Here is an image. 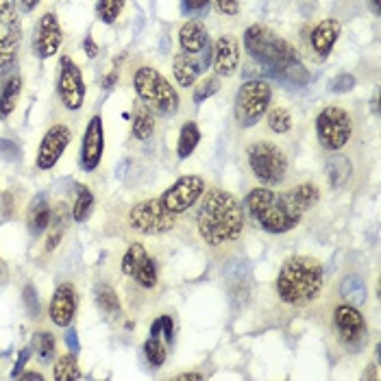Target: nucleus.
<instances>
[{
	"label": "nucleus",
	"instance_id": "f704fd0d",
	"mask_svg": "<svg viewBox=\"0 0 381 381\" xmlns=\"http://www.w3.org/2000/svg\"><path fill=\"white\" fill-rule=\"evenodd\" d=\"M133 279H135L137 285H142V287H155V285H157V264H155V260H153V257H147V260H144V262L140 264V268L135 270Z\"/></svg>",
	"mask_w": 381,
	"mask_h": 381
},
{
	"label": "nucleus",
	"instance_id": "cd10ccee",
	"mask_svg": "<svg viewBox=\"0 0 381 381\" xmlns=\"http://www.w3.org/2000/svg\"><path fill=\"white\" fill-rule=\"evenodd\" d=\"M20 94H22V79L13 75L5 83L3 92H0V118L11 116V112L17 107V100H20Z\"/></svg>",
	"mask_w": 381,
	"mask_h": 381
},
{
	"label": "nucleus",
	"instance_id": "864d4df0",
	"mask_svg": "<svg viewBox=\"0 0 381 381\" xmlns=\"http://www.w3.org/2000/svg\"><path fill=\"white\" fill-rule=\"evenodd\" d=\"M151 336H153V338H159V336H161V318H157V320L151 324Z\"/></svg>",
	"mask_w": 381,
	"mask_h": 381
},
{
	"label": "nucleus",
	"instance_id": "58836bf2",
	"mask_svg": "<svg viewBox=\"0 0 381 381\" xmlns=\"http://www.w3.org/2000/svg\"><path fill=\"white\" fill-rule=\"evenodd\" d=\"M349 172H351V163H349L347 157L338 155V157H334V159L329 161V184L340 186L342 181L347 179Z\"/></svg>",
	"mask_w": 381,
	"mask_h": 381
},
{
	"label": "nucleus",
	"instance_id": "37998d69",
	"mask_svg": "<svg viewBox=\"0 0 381 381\" xmlns=\"http://www.w3.org/2000/svg\"><path fill=\"white\" fill-rule=\"evenodd\" d=\"M211 5V0H181V7H184L186 13H205Z\"/></svg>",
	"mask_w": 381,
	"mask_h": 381
},
{
	"label": "nucleus",
	"instance_id": "1a4fd4ad",
	"mask_svg": "<svg viewBox=\"0 0 381 381\" xmlns=\"http://www.w3.org/2000/svg\"><path fill=\"white\" fill-rule=\"evenodd\" d=\"M129 225L133 231L144 235H161L177 227V216L163 207L159 198H147L131 207Z\"/></svg>",
	"mask_w": 381,
	"mask_h": 381
},
{
	"label": "nucleus",
	"instance_id": "603ef678",
	"mask_svg": "<svg viewBox=\"0 0 381 381\" xmlns=\"http://www.w3.org/2000/svg\"><path fill=\"white\" fill-rule=\"evenodd\" d=\"M20 379H22V381H44V375H42V373H33V371H29V373H22Z\"/></svg>",
	"mask_w": 381,
	"mask_h": 381
},
{
	"label": "nucleus",
	"instance_id": "e433bc0d",
	"mask_svg": "<svg viewBox=\"0 0 381 381\" xmlns=\"http://www.w3.org/2000/svg\"><path fill=\"white\" fill-rule=\"evenodd\" d=\"M144 355H147L149 364L155 366V368L163 366V361H166V357H168L166 347H163V344L159 342V338H153V336L147 342H144Z\"/></svg>",
	"mask_w": 381,
	"mask_h": 381
},
{
	"label": "nucleus",
	"instance_id": "412c9836",
	"mask_svg": "<svg viewBox=\"0 0 381 381\" xmlns=\"http://www.w3.org/2000/svg\"><path fill=\"white\" fill-rule=\"evenodd\" d=\"M20 48V22H0V66H11Z\"/></svg>",
	"mask_w": 381,
	"mask_h": 381
},
{
	"label": "nucleus",
	"instance_id": "5701e85b",
	"mask_svg": "<svg viewBox=\"0 0 381 381\" xmlns=\"http://www.w3.org/2000/svg\"><path fill=\"white\" fill-rule=\"evenodd\" d=\"M50 214H52V209H50L46 198L44 196L35 198V201L31 203V207H29V214H27L29 233L35 235V238L42 235L48 229V225H50Z\"/></svg>",
	"mask_w": 381,
	"mask_h": 381
},
{
	"label": "nucleus",
	"instance_id": "79ce46f5",
	"mask_svg": "<svg viewBox=\"0 0 381 381\" xmlns=\"http://www.w3.org/2000/svg\"><path fill=\"white\" fill-rule=\"evenodd\" d=\"M211 3H214V7L221 11L223 15L233 17V15L240 13V0H211Z\"/></svg>",
	"mask_w": 381,
	"mask_h": 381
},
{
	"label": "nucleus",
	"instance_id": "20e7f679",
	"mask_svg": "<svg viewBox=\"0 0 381 381\" xmlns=\"http://www.w3.org/2000/svg\"><path fill=\"white\" fill-rule=\"evenodd\" d=\"M244 48L253 59L277 79H281L283 72L294 61H299L297 48L264 24H251L244 31Z\"/></svg>",
	"mask_w": 381,
	"mask_h": 381
},
{
	"label": "nucleus",
	"instance_id": "393cba45",
	"mask_svg": "<svg viewBox=\"0 0 381 381\" xmlns=\"http://www.w3.org/2000/svg\"><path fill=\"white\" fill-rule=\"evenodd\" d=\"M153 133H155V114L142 100H137L133 109V137L140 142H147L153 137Z\"/></svg>",
	"mask_w": 381,
	"mask_h": 381
},
{
	"label": "nucleus",
	"instance_id": "6ab92c4d",
	"mask_svg": "<svg viewBox=\"0 0 381 381\" xmlns=\"http://www.w3.org/2000/svg\"><path fill=\"white\" fill-rule=\"evenodd\" d=\"M342 33V24L336 17H324L316 24V29L312 31V38H310V44H312V50L318 54V59H327L331 54L338 38Z\"/></svg>",
	"mask_w": 381,
	"mask_h": 381
},
{
	"label": "nucleus",
	"instance_id": "72a5a7b5",
	"mask_svg": "<svg viewBox=\"0 0 381 381\" xmlns=\"http://www.w3.org/2000/svg\"><path fill=\"white\" fill-rule=\"evenodd\" d=\"M33 349H35V355H38L40 361H52L54 357V338L52 334L48 331H40L33 336Z\"/></svg>",
	"mask_w": 381,
	"mask_h": 381
},
{
	"label": "nucleus",
	"instance_id": "5fc2aeb1",
	"mask_svg": "<svg viewBox=\"0 0 381 381\" xmlns=\"http://www.w3.org/2000/svg\"><path fill=\"white\" fill-rule=\"evenodd\" d=\"M20 3H22V7H24L27 11H33L35 7H38V5L42 3V0H20Z\"/></svg>",
	"mask_w": 381,
	"mask_h": 381
},
{
	"label": "nucleus",
	"instance_id": "f3484780",
	"mask_svg": "<svg viewBox=\"0 0 381 381\" xmlns=\"http://www.w3.org/2000/svg\"><path fill=\"white\" fill-rule=\"evenodd\" d=\"M105 151V129H103V118L94 116L87 122V129L83 133V147H81V166L83 170L92 172L98 168Z\"/></svg>",
	"mask_w": 381,
	"mask_h": 381
},
{
	"label": "nucleus",
	"instance_id": "f8f14e48",
	"mask_svg": "<svg viewBox=\"0 0 381 381\" xmlns=\"http://www.w3.org/2000/svg\"><path fill=\"white\" fill-rule=\"evenodd\" d=\"M57 92L66 109L77 112L85 103V83L81 77L79 66L70 57H61L59 61V81H57Z\"/></svg>",
	"mask_w": 381,
	"mask_h": 381
},
{
	"label": "nucleus",
	"instance_id": "ddd939ff",
	"mask_svg": "<svg viewBox=\"0 0 381 381\" xmlns=\"http://www.w3.org/2000/svg\"><path fill=\"white\" fill-rule=\"evenodd\" d=\"M214 57V46L207 44V48L198 54H188V52H179L172 59V75L181 87H194L198 77L203 75L205 68H209Z\"/></svg>",
	"mask_w": 381,
	"mask_h": 381
},
{
	"label": "nucleus",
	"instance_id": "8fccbe9b",
	"mask_svg": "<svg viewBox=\"0 0 381 381\" xmlns=\"http://www.w3.org/2000/svg\"><path fill=\"white\" fill-rule=\"evenodd\" d=\"M27 359H29V351L24 349L22 353H20V359H17V364H15V368H13V373H11V377L15 379L17 375H20V371L24 368V364H27Z\"/></svg>",
	"mask_w": 381,
	"mask_h": 381
},
{
	"label": "nucleus",
	"instance_id": "f257e3e1",
	"mask_svg": "<svg viewBox=\"0 0 381 381\" xmlns=\"http://www.w3.org/2000/svg\"><path fill=\"white\" fill-rule=\"evenodd\" d=\"M246 216L238 198L223 188H205L196 211L201 240L211 248H225L242 238Z\"/></svg>",
	"mask_w": 381,
	"mask_h": 381
},
{
	"label": "nucleus",
	"instance_id": "b1692460",
	"mask_svg": "<svg viewBox=\"0 0 381 381\" xmlns=\"http://www.w3.org/2000/svg\"><path fill=\"white\" fill-rule=\"evenodd\" d=\"M70 223V211L64 203H59L50 214V225H48V238H46V251H54L59 246L64 233Z\"/></svg>",
	"mask_w": 381,
	"mask_h": 381
},
{
	"label": "nucleus",
	"instance_id": "de8ad7c7",
	"mask_svg": "<svg viewBox=\"0 0 381 381\" xmlns=\"http://www.w3.org/2000/svg\"><path fill=\"white\" fill-rule=\"evenodd\" d=\"M66 344H68V349H70L72 353H77V351H79V338H77V334L72 331V329L66 334Z\"/></svg>",
	"mask_w": 381,
	"mask_h": 381
},
{
	"label": "nucleus",
	"instance_id": "7ed1b4c3",
	"mask_svg": "<svg viewBox=\"0 0 381 381\" xmlns=\"http://www.w3.org/2000/svg\"><path fill=\"white\" fill-rule=\"evenodd\" d=\"M246 211L264 231L268 233H287L299 227L303 214L292 205L285 192H275L272 188L257 186L246 194Z\"/></svg>",
	"mask_w": 381,
	"mask_h": 381
},
{
	"label": "nucleus",
	"instance_id": "09e8293b",
	"mask_svg": "<svg viewBox=\"0 0 381 381\" xmlns=\"http://www.w3.org/2000/svg\"><path fill=\"white\" fill-rule=\"evenodd\" d=\"M83 48H85V52H87V57H96V54H98V46H96V42H94L92 38H85Z\"/></svg>",
	"mask_w": 381,
	"mask_h": 381
},
{
	"label": "nucleus",
	"instance_id": "a18cd8bd",
	"mask_svg": "<svg viewBox=\"0 0 381 381\" xmlns=\"http://www.w3.org/2000/svg\"><path fill=\"white\" fill-rule=\"evenodd\" d=\"M161 334L166 336V344L174 342V322L170 316H161Z\"/></svg>",
	"mask_w": 381,
	"mask_h": 381
},
{
	"label": "nucleus",
	"instance_id": "49530a36",
	"mask_svg": "<svg viewBox=\"0 0 381 381\" xmlns=\"http://www.w3.org/2000/svg\"><path fill=\"white\" fill-rule=\"evenodd\" d=\"M0 151L5 153V159H15L17 157V149L9 140H0Z\"/></svg>",
	"mask_w": 381,
	"mask_h": 381
},
{
	"label": "nucleus",
	"instance_id": "0eeeda50",
	"mask_svg": "<svg viewBox=\"0 0 381 381\" xmlns=\"http://www.w3.org/2000/svg\"><path fill=\"white\" fill-rule=\"evenodd\" d=\"M316 137L324 151H342L353 137V116L340 105H327L316 116Z\"/></svg>",
	"mask_w": 381,
	"mask_h": 381
},
{
	"label": "nucleus",
	"instance_id": "6e6d98bb",
	"mask_svg": "<svg viewBox=\"0 0 381 381\" xmlns=\"http://www.w3.org/2000/svg\"><path fill=\"white\" fill-rule=\"evenodd\" d=\"M368 5H371V9H373L375 15L381 13V0H368Z\"/></svg>",
	"mask_w": 381,
	"mask_h": 381
},
{
	"label": "nucleus",
	"instance_id": "c03bdc74",
	"mask_svg": "<svg viewBox=\"0 0 381 381\" xmlns=\"http://www.w3.org/2000/svg\"><path fill=\"white\" fill-rule=\"evenodd\" d=\"M15 0H0V22H15Z\"/></svg>",
	"mask_w": 381,
	"mask_h": 381
},
{
	"label": "nucleus",
	"instance_id": "423d86ee",
	"mask_svg": "<svg viewBox=\"0 0 381 381\" xmlns=\"http://www.w3.org/2000/svg\"><path fill=\"white\" fill-rule=\"evenodd\" d=\"M246 159H248V168L253 177L260 181V186L275 188V186H281L287 177V168H290L287 155L275 142H268V140L253 142L246 149Z\"/></svg>",
	"mask_w": 381,
	"mask_h": 381
},
{
	"label": "nucleus",
	"instance_id": "9d476101",
	"mask_svg": "<svg viewBox=\"0 0 381 381\" xmlns=\"http://www.w3.org/2000/svg\"><path fill=\"white\" fill-rule=\"evenodd\" d=\"M205 188L207 186H205L203 177L186 174V177H179L174 184L159 196V201L170 214L181 216V214H186L188 209H192L198 201H201Z\"/></svg>",
	"mask_w": 381,
	"mask_h": 381
},
{
	"label": "nucleus",
	"instance_id": "c9c22d12",
	"mask_svg": "<svg viewBox=\"0 0 381 381\" xmlns=\"http://www.w3.org/2000/svg\"><path fill=\"white\" fill-rule=\"evenodd\" d=\"M126 0H98V5H96V13L100 17V22L105 24H114L118 20V15L122 11Z\"/></svg>",
	"mask_w": 381,
	"mask_h": 381
},
{
	"label": "nucleus",
	"instance_id": "39448f33",
	"mask_svg": "<svg viewBox=\"0 0 381 381\" xmlns=\"http://www.w3.org/2000/svg\"><path fill=\"white\" fill-rule=\"evenodd\" d=\"M133 87L137 100L147 105L153 114L159 116H174L179 112V94L177 89L170 85V81L161 75L159 70L151 66H142L135 70L133 75Z\"/></svg>",
	"mask_w": 381,
	"mask_h": 381
},
{
	"label": "nucleus",
	"instance_id": "6e6552de",
	"mask_svg": "<svg viewBox=\"0 0 381 381\" xmlns=\"http://www.w3.org/2000/svg\"><path fill=\"white\" fill-rule=\"evenodd\" d=\"M272 100V87L262 81L253 79L240 85L238 96H235V118L242 126H253L270 107Z\"/></svg>",
	"mask_w": 381,
	"mask_h": 381
},
{
	"label": "nucleus",
	"instance_id": "bb28decb",
	"mask_svg": "<svg viewBox=\"0 0 381 381\" xmlns=\"http://www.w3.org/2000/svg\"><path fill=\"white\" fill-rule=\"evenodd\" d=\"M198 142H201V129H198V124L192 122V120L186 122L184 126H181L179 142H177V155H179V159H188L196 151Z\"/></svg>",
	"mask_w": 381,
	"mask_h": 381
},
{
	"label": "nucleus",
	"instance_id": "2f4dec72",
	"mask_svg": "<svg viewBox=\"0 0 381 381\" xmlns=\"http://www.w3.org/2000/svg\"><path fill=\"white\" fill-rule=\"evenodd\" d=\"M92 207H94V194L89 188H79V194H77V201H75V207H72V218H75V223H85L89 214H92Z\"/></svg>",
	"mask_w": 381,
	"mask_h": 381
},
{
	"label": "nucleus",
	"instance_id": "4468645a",
	"mask_svg": "<svg viewBox=\"0 0 381 381\" xmlns=\"http://www.w3.org/2000/svg\"><path fill=\"white\" fill-rule=\"evenodd\" d=\"M72 142V131L68 124H52L46 131L40 151H38V168L40 170H50L54 163L59 161L64 151L68 149V144Z\"/></svg>",
	"mask_w": 381,
	"mask_h": 381
},
{
	"label": "nucleus",
	"instance_id": "ea45409f",
	"mask_svg": "<svg viewBox=\"0 0 381 381\" xmlns=\"http://www.w3.org/2000/svg\"><path fill=\"white\" fill-rule=\"evenodd\" d=\"M355 77L349 75V72H342V75H338L331 83H329V89L336 94H344V92H351V89L355 87Z\"/></svg>",
	"mask_w": 381,
	"mask_h": 381
},
{
	"label": "nucleus",
	"instance_id": "4be33fe9",
	"mask_svg": "<svg viewBox=\"0 0 381 381\" xmlns=\"http://www.w3.org/2000/svg\"><path fill=\"white\" fill-rule=\"evenodd\" d=\"M285 196L301 214H307L320 203V188L312 184V181H303V184H297L294 188L285 190Z\"/></svg>",
	"mask_w": 381,
	"mask_h": 381
},
{
	"label": "nucleus",
	"instance_id": "f03ea898",
	"mask_svg": "<svg viewBox=\"0 0 381 381\" xmlns=\"http://www.w3.org/2000/svg\"><path fill=\"white\" fill-rule=\"evenodd\" d=\"M322 290V266L316 257L292 255L287 257L275 281V292L281 303L303 307L312 303Z\"/></svg>",
	"mask_w": 381,
	"mask_h": 381
},
{
	"label": "nucleus",
	"instance_id": "473e14b6",
	"mask_svg": "<svg viewBox=\"0 0 381 381\" xmlns=\"http://www.w3.org/2000/svg\"><path fill=\"white\" fill-rule=\"evenodd\" d=\"M81 373H79V366H77V357L75 355H61L57 359V364H54V379L57 381H75L79 379Z\"/></svg>",
	"mask_w": 381,
	"mask_h": 381
},
{
	"label": "nucleus",
	"instance_id": "9b49d317",
	"mask_svg": "<svg viewBox=\"0 0 381 381\" xmlns=\"http://www.w3.org/2000/svg\"><path fill=\"white\" fill-rule=\"evenodd\" d=\"M334 322H336L338 336H340L344 347L359 349L361 344H364V340L368 338L366 320L355 305H349V303L338 305L336 312H334Z\"/></svg>",
	"mask_w": 381,
	"mask_h": 381
},
{
	"label": "nucleus",
	"instance_id": "2eb2a0df",
	"mask_svg": "<svg viewBox=\"0 0 381 381\" xmlns=\"http://www.w3.org/2000/svg\"><path fill=\"white\" fill-rule=\"evenodd\" d=\"M240 59H242V50H240L238 38L231 33L221 35L214 44V57H211V66L216 75L233 77L240 68Z\"/></svg>",
	"mask_w": 381,
	"mask_h": 381
},
{
	"label": "nucleus",
	"instance_id": "c85d7f7f",
	"mask_svg": "<svg viewBox=\"0 0 381 381\" xmlns=\"http://www.w3.org/2000/svg\"><path fill=\"white\" fill-rule=\"evenodd\" d=\"M96 303L100 307V312H105L107 316H120V310H122V305H120V297L116 294V290L112 285H98L96 287Z\"/></svg>",
	"mask_w": 381,
	"mask_h": 381
},
{
	"label": "nucleus",
	"instance_id": "a211bd4d",
	"mask_svg": "<svg viewBox=\"0 0 381 381\" xmlns=\"http://www.w3.org/2000/svg\"><path fill=\"white\" fill-rule=\"evenodd\" d=\"M77 314V290L72 283H61L50 299L48 316L57 327H70Z\"/></svg>",
	"mask_w": 381,
	"mask_h": 381
},
{
	"label": "nucleus",
	"instance_id": "dca6fc26",
	"mask_svg": "<svg viewBox=\"0 0 381 381\" xmlns=\"http://www.w3.org/2000/svg\"><path fill=\"white\" fill-rule=\"evenodd\" d=\"M64 42V33H61V24L57 20V15L52 11H46L40 22H38V31H35V52L40 54L42 59H50L52 54H57L59 46Z\"/></svg>",
	"mask_w": 381,
	"mask_h": 381
},
{
	"label": "nucleus",
	"instance_id": "3c124183",
	"mask_svg": "<svg viewBox=\"0 0 381 381\" xmlns=\"http://www.w3.org/2000/svg\"><path fill=\"white\" fill-rule=\"evenodd\" d=\"M179 381H201L203 375L201 373H184V375H177Z\"/></svg>",
	"mask_w": 381,
	"mask_h": 381
},
{
	"label": "nucleus",
	"instance_id": "4c0bfd02",
	"mask_svg": "<svg viewBox=\"0 0 381 381\" xmlns=\"http://www.w3.org/2000/svg\"><path fill=\"white\" fill-rule=\"evenodd\" d=\"M221 77H207V79H203L201 83H198L196 87H194V94H192V100H194V105H201V103H205L209 96H214L218 89H221Z\"/></svg>",
	"mask_w": 381,
	"mask_h": 381
},
{
	"label": "nucleus",
	"instance_id": "a19ab883",
	"mask_svg": "<svg viewBox=\"0 0 381 381\" xmlns=\"http://www.w3.org/2000/svg\"><path fill=\"white\" fill-rule=\"evenodd\" d=\"M22 294H24V305H27L29 314L38 318L40 316V301H38V292H35V287L33 285H27Z\"/></svg>",
	"mask_w": 381,
	"mask_h": 381
},
{
	"label": "nucleus",
	"instance_id": "7c9ffc66",
	"mask_svg": "<svg viewBox=\"0 0 381 381\" xmlns=\"http://www.w3.org/2000/svg\"><path fill=\"white\" fill-rule=\"evenodd\" d=\"M266 122L270 126V131L279 133V135L287 133L290 129H292V124H294L292 114H290L285 107H272L270 112H268V116H266Z\"/></svg>",
	"mask_w": 381,
	"mask_h": 381
},
{
	"label": "nucleus",
	"instance_id": "4d7b16f0",
	"mask_svg": "<svg viewBox=\"0 0 381 381\" xmlns=\"http://www.w3.org/2000/svg\"><path fill=\"white\" fill-rule=\"evenodd\" d=\"M116 81H118V75H116V72H112V75H109V77L105 79V83H103V85H105V87H112Z\"/></svg>",
	"mask_w": 381,
	"mask_h": 381
},
{
	"label": "nucleus",
	"instance_id": "c756f323",
	"mask_svg": "<svg viewBox=\"0 0 381 381\" xmlns=\"http://www.w3.org/2000/svg\"><path fill=\"white\" fill-rule=\"evenodd\" d=\"M149 257V253L147 248H144L140 242H133L129 248H126L124 253V257H122V264H120V270H122V275L126 277H133L135 275V270L140 268V264Z\"/></svg>",
	"mask_w": 381,
	"mask_h": 381
},
{
	"label": "nucleus",
	"instance_id": "a878e982",
	"mask_svg": "<svg viewBox=\"0 0 381 381\" xmlns=\"http://www.w3.org/2000/svg\"><path fill=\"white\" fill-rule=\"evenodd\" d=\"M340 294L349 305L359 307V305H364L366 299H368V287H366V283L361 277L349 275V277H344L342 283H340Z\"/></svg>",
	"mask_w": 381,
	"mask_h": 381
},
{
	"label": "nucleus",
	"instance_id": "aec40b11",
	"mask_svg": "<svg viewBox=\"0 0 381 381\" xmlns=\"http://www.w3.org/2000/svg\"><path fill=\"white\" fill-rule=\"evenodd\" d=\"M209 44L207 29L201 20H188L184 27L179 29V46L188 54H198L203 52Z\"/></svg>",
	"mask_w": 381,
	"mask_h": 381
}]
</instances>
